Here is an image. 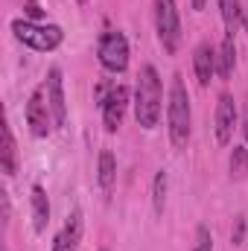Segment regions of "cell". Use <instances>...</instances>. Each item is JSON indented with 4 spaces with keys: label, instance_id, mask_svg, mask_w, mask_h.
<instances>
[{
    "label": "cell",
    "instance_id": "6da1fadb",
    "mask_svg": "<svg viewBox=\"0 0 248 251\" xmlns=\"http://www.w3.org/2000/svg\"><path fill=\"white\" fill-rule=\"evenodd\" d=\"M161 100H164V88H161V76L152 64L140 67L137 76V88H134V117L143 128H155L161 120Z\"/></svg>",
    "mask_w": 248,
    "mask_h": 251
},
{
    "label": "cell",
    "instance_id": "7a4b0ae2",
    "mask_svg": "<svg viewBox=\"0 0 248 251\" xmlns=\"http://www.w3.org/2000/svg\"><path fill=\"white\" fill-rule=\"evenodd\" d=\"M167 123H170V140H173V146H175V149H187L193 111H190V94H187V88H184V79H181L178 73L173 76V85H170Z\"/></svg>",
    "mask_w": 248,
    "mask_h": 251
},
{
    "label": "cell",
    "instance_id": "3957f363",
    "mask_svg": "<svg viewBox=\"0 0 248 251\" xmlns=\"http://www.w3.org/2000/svg\"><path fill=\"white\" fill-rule=\"evenodd\" d=\"M12 32L21 44H26L29 50H38V53H53L59 44L64 41L62 26L56 24H35V21H12Z\"/></svg>",
    "mask_w": 248,
    "mask_h": 251
},
{
    "label": "cell",
    "instance_id": "277c9868",
    "mask_svg": "<svg viewBox=\"0 0 248 251\" xmlns=\"http://www.w3.org/2000/svg\"><path fill=\"white\" fill-rule=\"evenodd\" d=\"M155 29L161 47L167 53H175L181 44V21H178L175 0H155Z\"/></svg>",
    "mask_w": 248,
    "mask_h": 251
},
{
    "label": "cell",
    "instance_id": "5b68a950",
    "mask_svg": "<svg viewBox=\"0 0 248 251\" xmlns=\"http://www.w3.org/2000/svg\"><path fill=\"white\" fill-rule=\"evenodd\" d=\"M97 59L108 73H123L128 67V41L120 29H108L99 35L97 44Z\"/></svg>",
    "mask_w": 248,
    "mask_h": 251
},
{
    "label": "cell",
    "instance_id": "8992f818",
    "mask_svg": "<svg viewBox=\"0 0 248 251\" xmlns=\"http://www.w3.org/2000/svg\"><path fill=\"white\" fill-rule=\"evenodd\" d=\"M26 126H29V131H32L35 137H47L50 128L56 126L50 100H47V85L32 88V94H29V100H26Z\"/></svg>",
    "mask_w": 248,
    "mask_h": 251
},
{
    "label": "cell",
    "instance_id": "52a82bcc",
    "mask_svg": "<svg viewBox=\"0 0 248 251\" xmlns=\"http://www.w3.org/2000/svg\"><path fill=\"white\" fill-rule=\"evenodd\" d=\"M99 108H102L105 131H117L125 117V108H128V88L125 85H111L108 94L99 100Z\"/></svg>",
    "mask_w": 248,
    "mask_h": 251
},
{
    "label": "cell",
    "instance_id": "ba28073f",
    "mask_svg": "<svg viewBox=\"0 0 248 251\" xmlns=\"http://www.w3.org/2000/svg\"><path fill=\"white\" fill-rule=\"evenodd\" d=\"M237 105H234V97L231 94H222L219 102H216V140L222 146H228L234 140V128H237Z\"/></svg>",
    "mask_w": 248,
    "mask_h": 251
},
{
    "label": "cell",
    "instance_id": "9c48e42d",
    "mask_svg": "<svg viewBox=\"0 0 248 251\" xmlns=\"http://www.w3.org/2000/svg\"><path fill=\"white\" fill-rule=\"evenodd\" d=\"M47 100H50V108H53V120L59 128L67 126V102H64V82H62V70L59 67H50L47 70Z\"/></svg>",
    "mask_w": 248,
    "mask_h": 251
},
{
    "label": "cell",
    "instance_id": "30bf717a",
    "mask_svg": "<svg viewBox=\"0 0 248 251\" xmlns=\"http://www.w3.org/2000/svg\"><path fill=\"white\" fill-rule=\"evenodd\" d=\"M82 228H85V222H82V210H73V213L67 216L64 228L56 234V240H53V251H79Z\"/></svg>",
    "mask_w": 248,
    "mask_h": 251
},
{
    "label": "cell",
    "instance_id": "8fae6325",
    "mask_svg": "<svg viewBox=\"0 0 248 251\" xmlns=\"http://www.w3.org/2000/svg\"><path fill=\"white\" fill-rule=\"evenodd\" d=\"M193 67H196V76H198V85H210L213 73H216V50L210 41H201L196 50H193Z\"/></svg>",
    "mask_w": 248,
    "mask_h": 251
},
{
    "label": "cell",
    "instance_id": "7c38bea8",
    "mask_svg": "<svg viewBox=\"0 0 248 251\" xmlns=\"http://www.w3.org/2000/svg\"><path fill=\"white\" fill-rule=\"evenodd\" d=\"M32 228L35 234H44L47 225H50V201H47V193L41 184H32Z\"/></svg>",
    "mask_w": 248,
    "mask_h": 251
},
{
    "label": "cell",
    "instance_id": "4fadbf2b",
    "mask_svg": "<svg viewBox=\"0 0 248 251\" xmlns=\"http://www.w3.org/2000/svg\"><path fill=\"white\" fill-rule=\"evenodd\" d=\"M234 67H237V41H234V35H225L222 47L216 50V73L222 79H228L234 73Z\"/></svg>",
    "mask_w": 248,
    "mask_h": 251
},
{
    "label": "cell",
    "instance_id": "5bb4252c",
    "mask_svg": "<svg viewBox=\"0 0 248 251\" xmlns=\"http://www.w3.org/2000/svg\"><path fill=\"white\" fill-rule=\"evenodd\" d=\"M0 167H3V173H6V176H15V173H18V146H15V137H12V128H9V123H3Z\"/></svg>",
    "mask_w": 248,
    "mask_h": 251
},
{
    "label": "cell",
    "instance_id": "9a60e30c",
    "mask_svg": "<svg viewBox=\"0 0 248 251\" xmlns=\"http://www.w3.org/2000/svg\"><path fill=\"white\" fill-rule=\"evenodd\" d=\"M97 181H99V187L105 190V193L114 187V181H117V158H114V152H111V149H102V152H99Z\"/></svg>",
    "mask_w": 248,
    "mask_h": 251
},
{
    "label": "cell",
    "instance_id": "2e32d148",
    "mask_svg": "<svg viewBox=\"0 0 248 251\" xmlns=\"http://www.w3.org/2000/svg\"><path fill=\"white\" fill-rule=\"evenodd\" d=\"M219 12H222V21H225V35H237V26L243 21L240 0H219Z\"/></svg>",
    "mask_w": 248,
    "mask_h": 251
},
{
    "label": "cell",
    "instance_id": "e0dca14e",
    "mask_svg": "<svg viewBox=\"0 0 248 251\" xmlns=\"http://www.w3.org/2000/svg\"><path fill=\"white\" fill-rule=\"evenodd\" d=\"M167 184H170L167 170H158L155 173V181H152V207H155L158 216L164 213V204H167Z\"/></svg>",
    "mask_w": 248,
    "mask_h": 251
},
{
    "label": "cell",
    "instance_id": "ac0fdd59",
    "mask_svg": "<svg viewBox=\"0 0 248 251\" xmlns=\"http://www.w3.org/2000/svg\"><path fill=\"white\" fill-rule=\"evenodd\" d=\"M228 167H231V178H246L248 176V149L246 146H234L231 149Z\"/></svg>",
    "mask_w": 248,
    "mask_h": 251
},
{
    "label": "cell",
    "instance_id": "d6986e66",
    "mask_svg": "<svg viewBox=\"0 0 248 251\" xmlns=\"http://www.w3.org/2000/svg\"><path fill=\"white\" fill-rule=\"evenodd\" d=\"M193 251H213V237H210V228L207 225H198L196 228V249Z\"/></svg>",
    "mask_w": 248,
    "mask_h": 251
},
{
    "label": "cell",
    "instance_id": "ffe728a7",
    "mask_svg": "<svg viewBox=\"0 0 248 251\" xmlns=\"http://www.w3.org/2000/svg\"><path fill=\"white\" fill-rule=\"evenodd\" d=\"M231 240H234V246H243V240H246V216H237V219H234Z\"/></svg>",
    "mask_w": 248,
    "mask_h": 251
},
{
    "label": "cell",
    "instance_id": "44dd1931",
    "mask_svg": "<svg viewBox=\"0 0 248 251\" xmlns=\"http://www.w3.org/2000/svg\"><path fill=\"white\" fill-rule=\"evenodd\" d=\"M24 9H26V15H29V21H35V24H38V21L44 18V9L38 6V0H26V3H24Z\"/></svg>",
    "mask_w": 248,
    "mask_h": 251
},
{
    "label": "cell",
    "instance_id": "7402d4cb",
    "mask_svg": "<svg viewBox=\"0 0 248 251\" xmlns=\"http://www.w3.org/2000/svg\"><path fill=\"white\" fill-rule=\"evenodd\" d=\"M0 204H3V225H9V213H12V207H9V193H6V190L0 193Z\"/></svg>",
    "mask_w": 248,
    "mask_h": 251
},
{
    "label": "cell",
    "instance_id": "603a6c76",
    "mask_svg": "<svg viewBox=\"0 0 248 251\" xmlns=\"http://www.w3.org/2000/svg\"><path fill=\"white\" fill-rule=\"evenodd\" d=\"M243 134H246V140H248V100H246V111H243Z\"/></svg>",
    "mask_w": 248,
    "mask_h": 251
},
{
    "label": "cell",
    "instance_id": "cb8c5ba5",
    "mask_svg": "<svg viewBox=\"0 0 248 251\" xmlns=\"http://www.w3.org/2000/svg\"><path fill=\"white\" fill-rule=\"evenodd\" d=\"M240 24L246 26V32H248V3H246V6H243V21H240Z\"/></svg>",
    "mask_w": 248,
    "mask_h": 251
},
{
    "label": "cell",
    "instance_id": "d4e9b609",
    "mask_svg": "<svg viewBox=\"0 0 248 251\" xmlns=\"http://www.w3.org/2000/svg\"><path fill=\"white\" fill-rule=\"evenodd\" d=\"M204 3H207V0H193V9H196V12H201V9H204Z\"/></svg>",
    "mask_w": 248,
    "mask_h": 251
},
{
    "label": "cell",
    "instance_id": "484cf974",
    "mask_svg": "<svg viewBox=\"0 0 248 251\" xmlns=\"http://www.w3.org/2000/svg\"><path fill=\"white\" fill-rule=\"evenodd\" d=\"M79 3H82V6H85V3H88V0H79Z\"/></svg>",
    "mask_w": 248,
    "mask_h": 251
},
{
    "label": "cell",
    "instance_id": "4316f807",
    "mask_svg": "<svg viewBox=\"0 0 248 251\" xmlns=\"http://www.w3.org/2000/svg\"><path fill=\"white\" fill-rule=\"evenodd\" d=\"M102 251H105V249H102Z\"/></svg>",
    "mask_w": 248,
    "mask_h": 251
}]
</instances>
